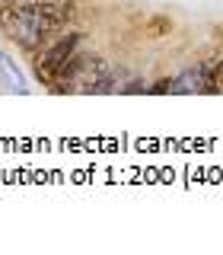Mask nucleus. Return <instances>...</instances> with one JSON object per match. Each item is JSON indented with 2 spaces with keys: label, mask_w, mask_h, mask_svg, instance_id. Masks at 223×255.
<instances>
[{
  "label": "nucleus",
  "mask_w": 223,
  "mask_h": 255,
  "mask_svg": "<svg viewBox=\"0 0 223 255\" xmlns=\"http://www.w3.org/2000/svg\"><path fill=\"white\" fill-rule=\"evenodd\" d=\"M70 19L67 3L38 0V3H0V29L3 35L26 51H38L54 29Z\"/></svg>",
  "instance_id": "1"
},
{
  "label": "nucleus",
  "mask_w": 223,
  "mask_h": 255,
  "mask_svg": "<svg viewBox=\"0 0 223 255\" xmlns=\"http://www.w3.org/2000/svg\"><path fill=\"white\" fill-rule=\"evenodd\" d=\"M54 93H86V96L90 93H121V83H118L115 70H112L102 58L80 51L70 77L64 80Z\"/></svg>",
  "instance_id": "2"
},
{
  "label": "nucleus",
  "mask_w": 223,
  "mask_h": 255,
  "mask_svg": "<svg viewBox=\"0 0 223 255\" xmlns=\"http://www.w3.org/2000/svg\"><path fill=\"white\" fill-rule=\"evenodd\" d=\"M80 45H83V35H80V32H67V35L58 38L54 45H48L45 51L35 58V74H38V80H42L45 86H51L54 77H58L61 70L80 54Z\"/></svg>",
  "instance_id": "3"
},
{
  "label": "nucleus",
  "mask_w": 223,
  "mask_h": 255,
  "mask_svg": "<svg viewBox=\"0 0 223 255\" xmlns=\"http://www.w3.org/2000/svg\"><path fill=\"white\" fill-rule=\"evenodd\" d=\"M172 93H207V86H204V74H201V64L175 77V80H172Z\"/></svg>",
  "instance_id": "4"
},
{
  "label": "nucleus",
  "mask_w": 223,
  "mask_h": 255,
  "mask_svg": "<svg viewBox=\"0 0 223 255\" xmlns=\"http://www.w3.org/2000/svg\"><path fill=\"white\" fill-rule=\"evenodd\" d=\"M201 74H204L207 93H220V90H223V61H220V58H207V61L201 64Z\"/></svg>",
  "instance_id": "5"
},
{
  "label": "nucleus",
  "mask_w": 223,
  "mask_h": 255,
  "mask_svg": "<svg viewBox=\"0 0 223 255\" xmlns=\"http://www.w3.org/2000/svg\"><path fill=\"white\" fill-rule=\"evenodd\" d=\"M0 74H3V80H6V86H10L13 93H29V83L22 80V74H19V67L6 58V54H0Z\"/></svg>",
  "instance_id": "6"
},
{
  "label": "nucleus",
  "mask_w": 223,
  "mask_h": 255,
  "mask_svg": "<svg viewBox=\"0 0 223 255\" xmlns=\"http://www.w3.org/2000/svg\"><path fill=\"white\" fill-rule=\"evenodd\" d=\"M147 93H172V80H169V77L156 80L153 86H147Z\"/></svg>",
  "instance_id": "7"
},
{
  "label": "nucleus",
  "mask_w": 223,
  "mask_h": 255,
  "mask_svg": "<svg viewBox=\"0 0 223 255\" xmlns=\"http://www.w3.org/2000/svg\"><path fill=\"white\" fill-rule=\"evenodd\" d=\"M3 3H38V0H3Z\"/></svg>",
  "instance_id": "8"
}]
</instances>
